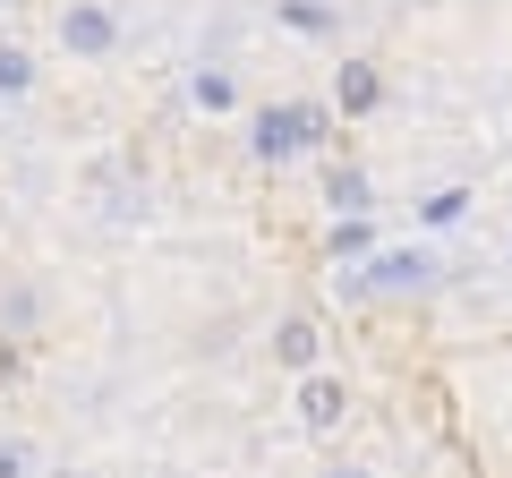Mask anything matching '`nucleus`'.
<instances>
[{
    "label": "nucleus",
    "instance_id": "nucleus-1",
    "mask_svg": "<svg viewBox=\"0 0 512 478\" xmlns=\"http://www.w3.org/2000/svg\"><path fill=\"white\" fill-rule=\"evenodd\" d=\"M18 461H26V453H18V444H0V478H18Z\"/></svg>",
    "mask_w": 512,
    "mask_h": 478
}]
</instances>
